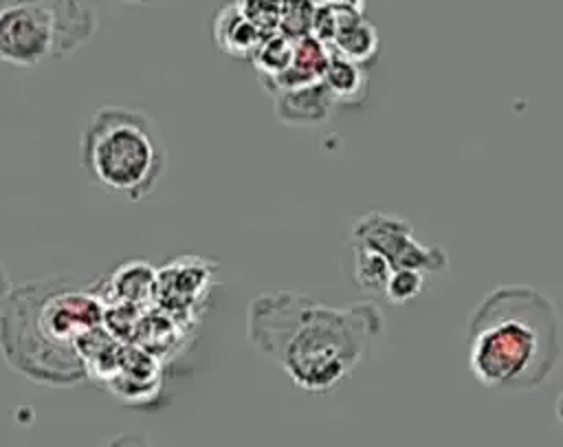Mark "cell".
<instances>
[{
	"label": "cell",
	"instance_id": "6da1fadb",
	"mask_svg": "<svg viewBox=\"0 0 563 447\" xmlns=\"http://www.w3.org/2000/svg\"><path fill=\"white\" fill-rule=\"evenodd\" d=\"M380 332L383 315L369 299L339 308L306 293L275 291L253 297L246 313L251 346L314 394L343 383Z\"/></svg>",
	"mask_w": 563,
	"mask_h": 447
},
{
	"label": "cell",
	"instance_id": "7a4b0ae2",
	"mask_svg": "<svg viewBox=\"0 0 563 447\" xmlns=\"http://www.w3.org/2000/svg\"><path fill=\"white\" fill-rule=\"evenodd\" d=\"M106 306L92 286L51 275L11 286L0 317V350L22 377L42 385L86 379L79 341L103 326Z\"/></svg>",
	"mask_w": 563,
	"mask_h": 447
},
{
	"label": "cell",
	"instance_id": "3957f363",
	"mask_svg": "<svg viewBox=\"0 0 563 447\" xmlns=\"http://www.w3.org/2000/svg\"><path fill=\"white\" fill-rule=\"evenodd\" d=\"M561 317L554 302L530 284L490 291L468 321V368L479 385L526 392L559 366Z\"/></svg>",
	"mask_w": 563,
	"mask_h": 447
},
{
	"label": "cell",
	"instance_id": "277c9868",
	"mask_svg": "<svg viewBox=\"0 0 563 447\" xmlns=\"http://www.w3.org/2000/svg\"><path fill=\"white\" fill-rule=\"evenodd\" d=\"M79 163L101 187L143 200L167 165V150L154 119L130 106H99L79 139Z\"/></svg>",
	"mask_w": 563,
	"mask_h": 447
},
{
	"label": "cell",
	"instance_id": "5b68a950",
	"mask_svg": "<svg viewBox=\"0 0 563 447\" xmlns=\"http://www.w3.org/2000/svg\"><path fill=\"white\" fill-rule=\"evenodd\" d=\"M350 244L380 258L391 273L400 269L440 273L449 266L446 253L440 247L416 240L407 220L376 209L358 216L352 222Z\"/></svg>",
	"mask_w": 563,
	"mask_h": 447
},
{
	"label": "cell",
	"instance_id": "8992f818",
	"mask_svg": "<svg viewBox=\"0 0 563 447\" xmlns=\"http://www.w3.org/2000/svg\"><path fill=\"white\" fill-rule=\"evenodd\" d=\"M48 57L59 59L55 2H2L0 62L18 68H35Z\"/></svg>",
	"mask_w": 563,
	"mask_h": 447
},
{
	"label": "cell",
	"instance_id": "52a82bcc",
	"mask_svg": "<svg viewBox=\"0 0 563 447\" xmlns=\"http://www.w3.org/2000/svg\"><path fill=\"white\" fill-rule=\"evenodd\" d=\"M205 277L209 273L202 258H174V262L156 271L154 299L165 313H183L194 304V293L205 291Z\"/></svg>",
	"mask_w": 563,
	"mask_h": 447
},
{
	"label": "cell",
	"instance_id": "ba28073f",
	"mask_svg": "<svg viewBox=\"0 0 563 447\" xmlns=\"http://www.w3.org/2000/svg\"><path fill=\"white\" fill-rule=\"evenodd\" d=\"M273 99L275 115L279 117V121L295 128L319 126L328 121L336 106L334 97L330 95L323 81L273 90Z\"/></svg>",
	"mask_w": 563,
	"mask_h": 447
},
{
	"label": "cell",
	"instance_id": "9c48e42d",
	"mask_svg": "<svg viewBox=\"0 0 563 447\" xmlns=\"http://www.w3.org/2000/svg\"><path fill=\"white\" fill-rule=\"evenodd\" d=\"M156 271L141 260L121 264L110 280H97V293L106 308H139L147 299H154Z\"/></svg>",
	"mask_w": 563,
	"mask_h": 447
},
{
	"label": "cell",
	"instance_id": "30bf717a",
	"mask_svg": "<svg viewBox=\"0 0 563 447\" xmlns=\"http://www.w3.org/2000/svg\"><path fill=\"white\" fill-rule=\"evenodd\" d=\"M334 18V31L328 48L345 59H352L365 66L378 53V33L372 22L363 18L361 11H347V4H341L343 13L336 11V4H330Z\"/></svg>",
	"mask_w": 563,
	"mask_h": 447
},
{
	"label": "cell",
	"instance_id": "8fae6325",
	"mask_svg": "<svg viewBox=\"0 0 563 447\" xmlns=\"http://www.w3.org/2000/svg\"><path fill=\"white\" fill-rule=\"evenodd\" d=\"M213 37L220 51L240 59H253L260 44L266 40V35L244 15L240 2L218 11L213 20Z\"/></svg>",
	"mask_w": 563,
	"mask_h": 447
},
{
	"label": "cell",
	"instance_id": "7c38bea8",
	"mask_svg": "<svg viewBox=\"0 0 563 447\" xmlns=\"http://www.w3.org/2000/svg\"><path fill=\"white\" fill-rule=\"evenodd\" d=\"M321 81L325 84L336 103H358L367 92L365 68L332 51Z\"/></svg>",
	"mask_w": 563,
	"mask_h": 447
},
{
	"label": "cell",
	"instance_id": "4fadbf2b",
	"mask_svg": "<svg viewBox=\"0 0 563 447\" xmlns=\"http://www.w3.org/2000/svg\"><path fill=\"white\" fill-rule=\"evenodd\" d=\"M292 53H295V40H290L277 31L260 44L253 62H255L257 70L262 73V79H273L290 66Z\"/></svg>",
	"mask_w": 563,
	"mask_h": 447
},
{
	"label": "cell",
	"instance_id": "5bb4252c",
	"mask_svg": "<svg viewBox=\"0 0 563 447\" xmlns=\"http://www.w3.org/2000/svg\"><path fill=\"white\" fill-rule=\"evenodd\" d=\"M422 286H424V273L413 271V269H400L389 275L383 293L389 302L405 304V302L413 299L416 295H420Z\"/></svg>",
	"mask_w": 563,
	"mask_h": 447
},
{
	"label": "cell",
	"instance_id": "9a60e30c",
	"mask_svg": "<svg viewBox=\"0 0 563 447\" xmlns=\"http://www.w3.org/2000/svg\"><path fill=\"white\" fill-rule=\"evenodd\" d=\"M106 447H150V443H147V438L143 434L128 432V434L114 436Z\"/></svg>",
	"mask_w": 563,
	"mask_h": 447
},
{
	"label": "cell",
	"instance_id": "2e32d148",
	"mask_svg": "<svg viewBox=\"0 0 563 447\" xmlns=\"http://www.w3.org/2000/svg\"><path fill=\"white\" fill-rule=\"evenodd\" d=\"M9 291H11L9 275H7V269H4L2 262H0V317H2V308H4V302H7V297H9Z\"/></svg>",
	"mask_w": 563,
	"mask_h": 447
},
{
	"label": "cell",
	"instance_id": "e0dca14e",
	"mask_svg": "<svg viewBox=\"0 0 563 447\" xmlns=\"http://www.w3.org/2000/svg\"><path fill=\"white\" fill-rule=\"evenodd\" d=\"M554 410H556V416H559V421L563 423V392L559 394V399H556V405H554Z\"/></svg>",
	"mask_w": 563,
	"mask_h": 447
}]
</instances>
